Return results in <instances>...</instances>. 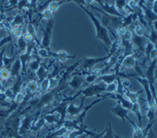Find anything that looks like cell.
<instances>
[{"mask_svg":"<svg viewBox=\"0 0 157 138\" xmlns=\"http://www.w3.org/2000/svg\"><path fill=\"white\" fill-rule=\"evenodd\" d=\"M82 9L85 10V12H86L90 18L91 19V21L92 23L94 24V26L95 27V31H96V38L97 39H100L101 40L105 46L108 48V49L109 48L110 45H111V40L109 38V33H108V30H107V28H106L105 26H103V24L100 23V21L98 19V18L95 17L93 13L90 11L89 9L86 8V7L83 6V5H80ZM108 49H107V51H108Z\"/></svg>","mask_w":157,"mask_h":138,"instance_id":"1","label":"cell"},{"mask_svg":"<svg viewBox=\"0 0 157 138\" xmlns=\"http://www.w3.org/2000/svg\"><path fill=\"white\" fill-rule=\"evenodd\" d=\"M109 56L107 54L105 57H85L80 60V65H79V70H81V72H79L78 74L84 76L88 74L90 72L91 69L94 67V65H96L97 63H105L109 58Z\"/></svg>","mask_w":157,"mask_h":138,"instance_id":"2","label":"cell"},{"mask_svg":"<svg viewBox=\"0 0 157 138\" xmlns=\"http://www.w3.org/2000/svg\"><path fill=\"white\" fill-rule=\"evenodd\" d=\"M135 78L136 80L139 82V83L143 87V92H145L146 95V102H147V109L152 110V111H156V101L154 99V97L152 96L151 88L149 86L148 81L146 80L145 77L141 76H132Z\"/></svg>","mask_w":157,"mask_h":138,"instance_id":"3","label":"cell"},{"mask_svg":"<svg viewBox=\"0 0 157 138\" xmlns=\"http://www.w3.org/2000/svg\"><path fill=\"white\" fill-rule=\"evenodd\" d=\"M75 96L66 97L65 99H63L62 102H59L53 110L48 112V114H53V113L56 112V113L59 115V122L57 128H59L60 126H62V123H63V121L65 120V117L67 116V108H68V106H69V104L72 101H75Z\"/></svg>","mask_w":157,"mask_h":138,"instance_id":"4","label":"cell"},{"mask_svg":"<svg viewBox=\"0 0 157 138\" xmlns=\"http://www.w3.org/2000/svg\"><path fill=\"white\" fill-rule=\"evenodd\" d=\"M156 59L150 62L149 67L145 72V78L148 81L152 96L156 101V88H155V68H156Z\"/></svg>","mask_w":157,"mask_h":138,"instance_id":"5","label":"cell"},{"mask_svg":"<svg viewBox=\"0 0 157 138\" xmlns=\"http://www.w3.org/2000/svg\"><path fill=\"white\" fill-rule=\"evenodd\" d=\"M105 87L106 85L102 82H99V83L96 84H90L88 87H85V88L81 89V95L84 96L85 98L87 97H92L94 96H101V93L105 92Z\"/></svg>","mask_w":157,"mask_h":138,"instance_id":"6","label":"cell"},{"mask_svg":"<svg viewBox=\"0 0 157 138\" xmlns=\"http://www.w3.org/2000/svg\"><path fill=\"white\" fill-rule=\"evenodd\" d=\"M54 27V20L50 19L48 20L46 24L45 28L43 29V38L40 42V47L46 48L48 51H51L50 49V43H51L52 29Z\"/></svg>","mask_w":157,"mask_h":138,"instance_id":"7","label":"cell"},{"mask_svg":"<svg viewBox=\"0 0 157 138\" xmlns=\"http://www.w3.org/2000/svg\"><path fill=\"white\" fill-rule=\"evenodd\" d=\"M34 46H35V43L33 42H29V43H28L27 48H26V51L24 52V53H20L19 54V56H18V58H19L20 63H21V72L23 75L26 73L28 63H29V61L31 60L32 52H33V48H34Z\"/></svg>","mask_w":157,"mask_h":138,"instance_id":"8","label":"cell"},{"mask_svg":"<svg viewBox=\"0 0 157 138\" xmlns=\"http://www.w3.org/2000/svg\"><path fill=\"white\" fill-rule=\"evenodd\" d=\"M118 77H121V78H126V75L124 74V72H121L120 71H115V72H112V73H105L100 76L99 78H97L96 82H102L105 85L110 84L112 82L116 81Z\"/></svg>","mask_w":157,"mask_h":138,"instance_id":"9","label":"cell"},{"mask_svg":"<svg viewBox=\"0 0 157 138\" xmlns=\"http://www.w3.org/2000/svg\"><path fill=\"white\" fill-rule=\"evenodd\" d=\"M107 98V95L105 94V96H102V97H100V98H98V99H96L95 101H94V102H92L91 104H90V105H88L87 107H84V109H83V111H82L81 113H79V114L78 115V117L76 118V119H75V122H76V124L77 125H78L79 126H84L85 125H84V121H85V116H86V114H87L88 111L93 106H94L95 104H97V103H99V102H100L101 101H103V100H105Z\"/></svg>","mask_w":157,"mask_h":138,"instance_id":"10","label":"cell"},{"mask_svg":"<svg viewBox=\"0 0 157 138\" xmlns=\"http://www.w3.org/2000/svg\"><path fill=\"white\" fill-rule=\"evenodd\" d=\"M85 77H83L78 73L73 74L72 78L70 79V81L67 82V84L70 87H71L74 91L80 90V88L83 85L85 84Z\"/></svg>","mask_w":157,"mask_h":138,"instance_id":"11","label":"cell"},{"mask_svg":"<svg viewBox=\"0 0 157 138\" xmlns=\"http://www.w3.org/2000/svg\"><path fill=\"white\" fill-rule=\"evenodd\" d=\"M34 118L29 116H26L23 121H20L19 127H18V135L23 136L26 134L29 130H31V126L33 125Z\"/></svg>","mask_w":157,"mask_h":138,"instance_id":"12","label":"cell"},{"mask_svg":"<svg viewBox=\"0 0 157 138\" xmlns=\"http://www.w3.org/2000/svg\"><path fill=\"white\" fill-rule=\"evenodd\" d=\"M86 99L85 96H82L81 97V103L78 107H76L75 105V102L74 101L70 102L69 106H68V108H67V115H69L70 117H75V116H78L84 109V102H85V100Z\"/></svg>","mask_w":157,"mask_h":138,"instance_id":"13","label":"cell"},{"mask_svg":"<svg viewBox=\"0 0 157 138\" xmlns=\"http://www.w3.org/2000/svg\"><path fill=\"white\" fill-rule=\"evenodd\" d=\"M100 6L103 9V12H105L107 14H109V15L115 16V17H119V18H123V17H124L121 13L118 11L116 8L115 7V5H109V3L107 1H106L105 4L101 3Z\"/></svg>","mask_w":157,"mask_h":138,"instance_id":"14","label":"cell"},{"mask_svg":"<svg viewBox=\"0 0 157 138\" xmlns=\"http://www.w3.org/2000/svg\"><path fill=\"white\" fill-rule=\"evenodd\" d=\"M111 111L114 113V114L118 117L119 118H121V121H122V122H124V119H126V117H128L127 114L129 113V110H127L125 108H124L118 102V104L114 107H111Z\"/></svg>","mask_w":157,"mask_h":138,"instance_id":"15","label":"cell"},{"mask_svg":"<svg viewBox=\"0 0 157 138\" xmlns=\"http://www.w3.org/2000/svg\"><path fill=\"white\" fill-rule=\"evenodd\" d=\"M49 54H50V57H54L57 59L59 62L60 63H64L66 62L68 59H70V58H75V55H73V56H70L69 54L67 53L66 51L64 50H60L58 53H55V52L49 51Z\"/></svg>","mask_w":157,"mask_h":138,"instance_id":"16","label":"cell"},{"mask_svg":"<svg viewBox=\"0 0 157 138\" xmlns=\"http://www.w3.org/2000/svg\"><path fill=\"white\" fill-rule=\"evenodd\" d=\"M22 70V66L21 63L18 57H16L15 61L13 63L12 67L9 69V72H10V75L12 78H17L18 76H20V72Z\"/></svg>","mask_w":157,"mask_h":138,"instance_id":"17","label":"cell"},{"mask_svg":"<svg viewBox=\"0 0 157 138\" xmlns=\"http://www.w3.org/2000/svg\"><path fill=\"white\" fill-rule=\"evenodd\" d=\"M130 111H132L134 114L136 115V117H137V119H138V123H137V124H138V126L141 127L142 119L144 118V117L142 116L141 111H140V106L139 104V102L133 103L132 107L130 109Z\"/></svg>","mask_w":157,"mask_h":138,"instance_id":"18","label":"cell"},{"mask_svg":"<svg viewBox=\"0 0 157 138\" xmlns=\"http://www.w3.org/2000/svg\"><path fill=\"white\" fill-rule=\"evenodd\" d=\"M142 93H143V90L136 92V93H132V92H130L129 89L124 88V96H126L127 98H128V100H130L132 103H135V102H138L140 95L142 94Z\"/></svg>","mask_w":157,"mask_h":138,"instance_id":"19","label":"cell"},{"mask_svg":"<svg viewBox=\"0 0 157 138\" xmlns=\"http://www.w3.org/2000/svg\"><path fill=\"white\" fill-rule=\"evenodd\" d=\"M126 119L130 123H131V125L133 126L134 128V135L133 137L132 138H145V135H144V131L142 129L140 126H138V124H136L133 122V121L130 119V117H127Z\"/></svg>","mask_w":157,"mask_h":138,"instance_id":"20","label":"cell"},{"mask_svg":"<svg viewBox=\"0 0 157 138\" xmlns=\"http://www.w3.org/2000/svg\"><path fill=\"white\" fill-rule=\"evenodd\" d=\"M24 23V18L23 14L21 13H18L16 14L13 18H11V21L9 23V27L10 28H13V27H19L23 25Z\"/></svg>","mask_w":157,"mask_h":138,"instance_id":"21","label":"cell"},{"mask_svg":"<svg viewBox=\"0 0 157 138\" xmlns=\"http://www.w3.org/2000/svg\"><path fill=\"white\" fill-rule=\"evenodd\" d=\"M27 33L29 34H30L32 38H33V42L37 44V45L40 46V42L39 41V38L37 37V33H36V27H34L32 23H29L27 25Z\"/></svg>","mask_w":157,"mask_h":138,"instance_id":"22","label":"cell"},{"mask_svg":"<svg viewBox=\"0 0 157 138\" xmlns=\"http://www.w3.org/2000/svg\"><path fill=\"white\" fill-rule=\"evenodd\" d=\"M45 124L46 122L44 117H40L38 121H33V125L31 126V130L35 132H39L44 126H45Z\"/></svg>","mask_w":157,"mask_h":138,"instance_id":"23","label":"cell"},{"mask_svg":"<svg viewBox=\"0 0 157 138\" xmlns=\"http://www.w3.org/2000/svg\"><path fill=\"white\" fill-rule=\"evenodd\" d=\"M36 73L37 77H38V80L39 82L43 81L44 78H46L47 77H48V68L46 67L45 65L44 64H41L39 68L37 70Z\"/></svg>","mask_w":157,"mask_h":138,"instance_id":"24","label":"cell"},{"mask_svg":"<svg viewBox=\"0 0 157 138\" xmlns=\"http://www.w3.org/2000/svg\"><path fill=\"white\" fill-rule=\"evenodd\" d=\"M68 132V130L64 127V126H60L59 129L55 130L53 132H50L48 133V135L46 136L44 138H55L57 137V136H63L66 134Z\"/></svg>","mask_w":157,"mask_h":138,"instance_id":"25","label":"cell"},{"mask_svg":"<svg viewBox=\"0 0 157 138\" xmlns=\"http://www.w3.org/2000/svg\"><path fill=\"white\" fill-rule=\"evenodd\" d=\"M63 3H67V0H55V1H52V2L48 3V9L53 13L55 12L60 7L61 4H63Z\"/></svg>","mask_w":157,"mask_h":138,"instance_id":"26","label":"cell"},{"mask_svg":"<svg viewBox=\"0 0 157 138\" xmlns=\"http://www.w3.org/2000/svg\"><path fill=\"white\" fill-rule=\"evenodd\" d=\"M16 57H17V56H13V57H9L4 54V56H3V68H6V69H8V70H9V69H10V67H12L13 62L15 61Z\"/></svg>","mask_w":157,"mask_h":138,"instance_id":"27","label":"cell"},{"mask_svg":"<svg viewBox=\"0 0 157 138\" xmlns=\"http://www.w3.org/2000/svg\"><path fill=\"white\" fill-rule=\"evenodd\" d=\"M41 65V62H40V58L39 57H35L33 60H30L29 63H28L29 68L30 69V71L33 72H36L37 70L39 68V67Z\"/></svg>","mask_w":157,"mask_h":138,"instance_id":"28","label":"cell"},{"mask_svg":"<svg viewBox=\"0 0 157 138\" xmlns=\"http://www.w3.org/2000/svg\"><path fill=\"white\" fill-rule=\"evenodd\" d=\"M17 78H18L17 81L13 84L12 87H10V88L12 89L13 93H14V95H16L19 92H21V87L22 84H23V78H22V76H18Z\"/></svg>","mask_w":157,"mask_h":138,"instance_id":"29","label":"cell"},{"mask_svg":"<svg viewBox=\"0 0 157 138\" xmlns=\"http://www.w3.org/2000/svg\"><path fill=\"white\" fill-rule=\"evenodd\" d=\"M44 120H45V122L48 123V124H55L56 123L57 124V126L59 125V118L58 117H56L55 114H46L43 116Z\"/></svg>","mask_w":157,"mask_h":138,"instance_id":"30","label":"cell"},{"mask_svg":"<svg viewBox=\"0 0 157 138\" xmlns=\"http://www.w3.org/2000/svg\"><path fill=\"white\" fill-rule=\"evenodd\" d=\"M39 89V86L38 82L34 80L29 81L26 85V90L29 91L30 93H37Z\"/></svg>","mask_w":157,"mask_h":138,"instance_id":"31","label":"cell"},{"mask_svg":"<svg viewBox=\"0 0 157 138\" xmlns=\"http://www.w3.org/2000/svg\"><path fill=\"white\" fill-rule=\"evenodd\" d=\"M17 40V47L18 48V51L20 53H23L26 51V48L28 47V42L24 41V39L23 38V37H20L16 39Z\"/></svg>","mask_w":157,"mask_h":138,"instance_id":"32","label":"cell"},{"mask_svg":"<svg viewBox=\"0 0 157 138\" xmlns=\"http://www.w3.org/2000/svg\"><path fill=\"white\" fill-rule=\"evenodd\" d=\"M53 13H54L51 12L50 10H48V9L42 11V13H38L39 15V17H40V18H39V22L41 21L42 19H47V20L53 19V15H54Z\"/></svg>","mask_w":157,"mask_h":138,"instance_id":"33","label":"cell"},{"mask_svg":"<svg viewBox=\"0 0 157 138\" xmlns=\"http://www.w3.org/2000/svg\"><path fill=\"white\" fill-rule=\"evenodd\" d=\"M9 33H11V35H12L14 38L17 39L18 38H20V37L23 35V29H22L21 26H19V27H13L12 30L9 31Z\"/></svg>","mask_w":157,"mask_h":138,"instance_id":"34","label":"cell"},{"mask_svg":"<svg viewBox=\"0 0 157 138\" xmlns=\"http://www.w3.org/2000/svg\"><path fill=\"white\" fill-rule=\"evenodd\" d=\"M37 53H38L40 58H48V57H50V54H49V51H48V49L41 48V47L38 48Z\"/></svg>","mask_w":157,"mask_h":138,"instance_id":"35","label":"cell"},{"mask_svg":"<svg viewBox=\"0 0 157 138\" xmlns=\"http://www.w3.org/2000/svg\"><path fill=\"white\" fill-rule=\"evenodd\" d=\"M11 78V75H10V72L9 70L6 68L0 69V79H2L3 81H8Z\"/></svg>","mask_w":157,"mask_h":138,"instance_id":"36","label":"cell"},{"mask_svg":"<svg viewBox=\"0 0 157 138\" xmlns=\"http://www.w3.org/2000/svg\"><path fill=\"white\" fill-rule=\"evenodd\" d=\"M39 87H40L41 91L44 92V93L48 92V87H49V78H48V77H47L43 81L40 82V86H39Z\"/></svg>","mask_w":157,"mask_h":138,"instance_id":"37","label":"cell"},{"mask_svg":"<svg viewBox=\"0 0 157 138\" xmlns=\"http://www.w3.org/2000/svg\"><path fill=\"white\" fill-rule=\"evenodd\" d=\"M117 91V82L116 81L112 82L110 84L106 85L105 87V93H115Z\"/></svg>","mask_w":157,"mask_h":138,"instance_id":"38","label":"cell"},{"mask_svg":"<svg viewBox=\"0 0 157 138\" xmlns=\"http://www.w3.org/2000/svg\"><path fill=\"white\" fill-rule=\"evenodd\" d=\"M114 3H115L114 5L116 8V9L121 13L124 9V7L125 6V4L127 3V0H115Z\"/></svg>","mask_w":157,"mask_h":138,"instance_id":"39","label":"cell"},{"mask_svg":"<svg viewBox=\"0 0 157 138\" xmlns=\"http://www.w3.org/2000/svg\"><path fill=\"white\" fill-rule=\"evenodd\" d=\"M97 78H98L97 76L92 74L91 72H89L88 74H86V77L85 78V83H88V84L90 85L93 84V83H94L96 82Z\"/></svg>","mask_w":157,"mask_h":138,"instance_id":"40","label":"cell"},{"mask_svg":"<svg viewBox=\"0 0 157 138\" xmlns=\"http://www.w3.org/2000/svg\"><path fill=\"white\" fill-rule=\"evenodd\" d=\"M134 31H135V33H136V36H145V29H144V27H142L141 25H140V24H136V26H135V27H134Z\"/></svg>","mask_w":157,"mask_h":138,"instance_id":"41","label":"cell"},{"mask_svg":"<svg viewBox=\"0 0 157 138\" xmlns=\"http://www.w3.org/2000/svg\"><path fill=\"white\" fill-rule=\"evenodd\" d=\"M114 132H113V129L111 127V124L110 123H108V126L106 128V132L104 135L101 136L100 138H114Z\"/></svg>","mask_w":157,"mask_h":138,"instance_id":"42","label":"cell"},{"mask_svg":"<svg viewBox=\"0 0 157 138\" xmlns=\"http://www.w3.org/2000/svg\"><path fill=\"white\" fill-rule=\"evenodd\" d=\"M14 39L15 38L11 35V33H9L8 36L4 37L3 39H1V40H0V48H1V47H3L5 44L9 43V42H12Z\"/></svg>","mask_w":157,"mask_h":138,"instance_id":"43","label":"cell"},{"mask_svg":"<svg viewBox=\"0 0 157 138\" xmlns=\"http://www.w3.org/2000/svg\"><path fill=\"white\" fill-rule=\"evenodd\" d=\"M132 38H133V33H132V31L130 30V29H126L125 32H124V35L121 38V41H131Z\"/></svg>","mask_w":157,"mask_h":138,"instance_id":"44","label":"cell"},{"mask_svg":"<svg viewBox=\"0 0 157 138\" xmlns=\"http://www.w3.org/2000/svg\"><path fill=\"white\" fill-rule=\"evenodd\" d=\"M24 99H25V95L22 92H19L15 95L14 96V99H13V102L17 103V104H20L22 102H24Z\"/></svg>","mask_w":157,"mask_h":138,"instance_id":"45","label":"cell"},{"mask_svg":"<svg viewBox=\"0 0 157 138\" xmlns=\"http://www.w3.org/2000/svg\"><path fill=\"white\" fill-rule=\"evenodd\" d=\"M115 29H116V32H117L119 38L121 39V38H122V36L124 35V32H125V30H126V27H123V26H120V27H116Z\"/></svg>","mask_w":157,"mask_h":138,"instance_id":"46","label":"cell"},{"mask_svg":"<svg viewBox=\"0 0 157 138\" xmlns=\"http://www.w3.org/2000/svg\"><path fill=\"white\" fill-rule=\"evenodd\" d=\"M150 42L154 43L155 45H156V30H151V35H150Z\"/></svg>","mask_w":157,"mask_h":138,"instance_id":"47","label":"cell"},{"mask_svg":"<svg viewBox=\"0 0 157 138\" xmlns=\"http://www.w3.org/2000/svg\"><path fill=\"white\" fill-rule=\"evenodd\" d=\"M18 2H19V0H9V1H8V3H7L5 7L12 8V9H13V8H17Z\"/></svg>","mask_w":157,"mask_h":138,"instance_id":"48","label":"cell"},{"mask_svg":"<svg viewBox=\"0 0 157 138\" xmlns=\"http://www.w3.org/2000/svg\"><path fill=\"white\" fill-rule=\"evenodd\" d=\"M127 4L135 10L138 8V1L136 0H127Z\"/></svg>","mask_w":157,"mask_h":138,"instance_id":"49","label":"cell"},{"mask_svg":"<svg viewBox=\"0 0 157 138\" xmlns=\"http://www.w3.org/2000/svg\"><path fill=\"white\" fill-rule=\"evenodd\" d=\"M121 83H122L123 87H124V88H127V89H129L130 87V85H131L130 80L126 78H123V79L121 78Z\"/></svg>","mask_w":157,"mask_h":138,"instance_id":"50","label":"cell"},{"mask_svg":"<svg viewBox=\"0 0 157 138\" xmlns=\"http://www.w3.org/2000/svg\"><path fill=\"white\" fill-rule=\"evenodd\" d=\"M5 52H6V47H4L0 50V69L3 68V58Z\"/></svg>","mask_w":157,"mask_h":138,"instance_id":"51","label":"cell"},{"mask_svg":"<svg viewBox=\"0 0 157 138\" xmlns=\"http://www.w3.org/2000/svg\"><path fill=\"white\" fill-rule=\"evenodd\" d=\"M123 10H124V13H125L126 14H128V15H129V14H132V13H134L136 12V10L133 9H131V8H130V7L129 6L128 4H127V3L125 4V6L124 7Z\"/></svg>","mask_w":157,"mask_h":138,"instance_id":"52","label":"cell"},{"mask_svg":"<svg viewBox=\"0 0 157 138\" xmlns=\"http://www.w3.org/2000/svg\"><path fill=\"white\" fill-rule=\"evenodd\" d=\"M22 37H23V38L24 39V41L26 42H33V38H32V37H31L30 34H29V33L26 32L25 33H24L23 35H22Z\"/></svg>","mask_w":157,"mask_h":138,"instance_id":"53","label":"cell"},{"mask_svg":"<svg viewBox=\"0 0 157 138\" xmlns=\"http://www.w3.org/2000/svg\"><path fill=\"white\" fill-rule=\"evenodd\" d=\"M90 72H91L92 74H94V75L97 76V77L99 78L100 76H101L103 74L102 67H100V68H95V69H94V70L90 71Z\"/></svg>","mask_w":157,"mask_h":138,"instance_id":"54","label":"cell"},{"mask_svg":"<svg viewBox=\"0 0 157 138\" xmlns=\"http://www.w3.org/2000/svg\"><path fill=\"white\" fill-rule=\"evenodd\" d=\"M157 57V50L156 48H155L151 52V53H150V62L152 60H154V59H156Z\"/></svg>","mask_w":157,"mask_h":138,"instance_id":"55","label":"cell"},{"mask_svg":"<svg viewBox=\"0 0 157 138\" xmlns=\"http://www.w3.org/2000/svg\"><path fill=\"white\" fill-rule=\"evenodd\" d=\"M145 138H156V136L155 134V132H153L152 127H151V129H149V131L146 133V135H145Z\"/></svg>","mask_w":157,"mask_h":138,"instance_id":"56","label":"cell"},{"mask_svg":"<svg viewBox=\"0 0 157 138\" xmlns=\"http://www.w3.org/2000/svg\"><path fill=\"white\" fill-rule=\"evenodd\" d=\"M84 2H85V7H89L90 6V5H92V3H94V0H84Z\"/></svg>","mask_w":157,"mask_h":138,"instance_id":"57","label":"cell"},{"mask_svg":"<svg viewBox=\"0 0 157 138\" xmlns=\"http://www.w3.org/2000/svg\"><path fill=\"white\" fill-rule=\"evenodd\" d=\"M5 28V24L3 22H0V29Z\"/></svg>","mask_w":157,"mask_h":138,"instance_id":"58","label":"cell"},{"mask_svg":"<svg viewBox=\"0 0 157 138\" xmlns=\"http://www.w3.org/2000/svg\"><path fill=\"white\" fill-rule=\"evenodd\" d=\"M87 137H89V136L86 135V134H83V135L79 136H78L77 138H87Z\"/></svg>","mask_w":157,"mask_h":138,"instance_id":"59","label":"cell"},{"mask_svg":"<svg viewBox=\"0 0 157 138\" xmlns=\"http://www.w3.org/2000/svg\"><path fill=\"white\" fill-rule=\"evenodd\" d=\"M3 86L2 84V82L0 81V93H3Z\"/></svg>","mask_w":157,"mask_h":138,"instance_id":"60","label":"cell"},{"mask_svg":"<svg viewBox=\"0 0 157 138\" xmlns=\"http://www.w3.org/2000/svg\"><path fill=\"white\" fill-rule=\"evenodd\" d=\"M38 137H39V136L38 135H31L29 136L28 138H38Z\"/></svg>","mask_w":157,"mask_h":138,"instance_id":"61","label":"cell"},{"mask_svg":"<svg viewBox=\"0 0 157 138\" xmlns=\"http://www.w3.org/2000/svg\"><path fill=\"white\" fill-rule=\"evenodd\" d=\"M114 138H124V137H121V136H119L117 135H114Z\"/></svg>","mask_w":157,"mask_h":138,"instance_id":"62","label":"cell"},{"mask_svg":"<svg viewBox=\"0 0 157 138\" xmlns=\"http://www.w3.org/2000/svg\"><path fill=\"white\" fill-rule=\"evenodd\" d=\"M87 138H88V137H87Z\"/></svg>","mask_w":157,"mask_h":138,"instance_id":"63","label":"cell"}]
</instances>
